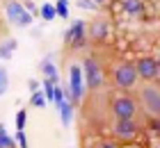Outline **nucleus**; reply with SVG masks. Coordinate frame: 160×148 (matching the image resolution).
<instances>
[{
    "mask_svg": "<svg viewBox=\"0 0 160 148\" xmlns=\"http://www.w3.org/2000/svg\"><path fill=\"white\" fill-rule=\"evenodd\" d=\"M69 96L73 100V105L82 98V69L80 66H71V75H69Z\"/></svg>",
    "mask_w": 160,
    "mask_h": 148,
    "instance_id": "6e6552de",
    "label": "nucleus"
},
{
    "mask_svg": "<svg viewBox=\"0 0 160 148\" xmlns=\"http://www.w3.org/2000/svg\"><path fill=\"white\" fill-rule=\"evenodd\" d=\"M16 144L21 148H28V139H25V132L23 130H16Z\"/></svg>",
    "mask_w": 160,
    "mask_h": 148,
    "instance_id": "412c9836",
    "label": "nucleus"
},
{
    "mask_svg": "<svg viewBox=\"0 0 160 148\" xmlns=\"http://www.w3.org/2000/svg\"><path fill=\"white\" fill-rule=\"evenodd\" d=\"M78 5L82 7V9H96V2H94V0H80Z\"/></svg>",
    "mask_w": 160,
    "mask_h": 148,
    "instance_id": "5701e85b",
    "label": "nucleus"
},
{
    "mask_svg": "<svg viewBox=\"0 0 160 148\" xmlns=\"http://www.w3.org/2000/svg\"><path fill=\"white\" fill-rule=\"evenodd\" d=\"M92 148H98V146H96V144H94V146H92Z\"/></svg>",
    "mask_w": 160,
    "mask_h": 148,
    "instance_id": "a878e982",
    "label": "nucleus"
},
{
    "mask_svg": "<svg viewBox=\"0 0 160 148\" xmlns=\"http://www.w3.org/2000/svg\"><path fill=\"white\" fill-rule=\"evenodd\" d=\"M41 71H43V75H46V80H50L53 84H57V80H60V75H57V69H55V66L48 62V59H46V62L41 64Z\"/></svg>",
    "mask_w": 160,
    "mask_h": 148,
    "instance_id": "9d476101",
    "label": "nucleus"
},
{
    "mask_svg": "<svg viewBox=\"0 0 160 148\" xmlns=\"http://www.w3.org/2000/svg\"><path fill=\"white\" fill-rule=\"evenodd\" d=\"M7 87H9V73L5 66H0V96L7 91Z\"/></svg>",
    "mask_w": 160,
    "mask_h": 148,
    "instance_id": "ddd939ff",
    "label": "nucleus"
},
{
    "mask_svg": "<svg viewBox=\"0 0 160 148\" xmlns=\"http://www.w3.org/2000/svg\"><path fill=\"white\" fill-rule=\"evenodd\" d=\"M64 39H67V46H71V48H82V43H85V23L82 21H76L67 30Z\"/></svg>",
    "mask_w": 160,
    "mask_h": 148,
    "instance_id": "1a4fd4ad",
    "label": "nucleus"
},
{
    "mask_svg": "<svg viewBox=\"0 0 160 148\" xmlns=\"http://www.w3.org/2000/svg\"><path fill=\"white\" fill-rule=\"evenodd\" d=\"M25 118H28L25 109H21V112L16 114V130H23V128H25Z\"/></svg>",
    "mask_w": 160,
    "mask_h": 148,
    "instance_id": "aec40b11",
    "label": "nucleus"
},
{
    "mask_svg": "<svg viewBox=\"0 0 160 148\" xmlns=\"http://www.w3.org/2000/svg\"><path fill=\"white\" fill-rule=\"evenodd\" d=\"M41 16L46 18V21H53L57 16V9H55V5H43L41 7Z\"/></svg>",
    "mask_w": 160,
    "mask_h": 148,
    "instance_id": "2eb2a0df",
    "label": "nucleus"
},
{
    "mask_svg": "<svg viewBox=\"0 0 160 148\" xmlns=\"http://www.w3.org/2000/svg\"><path fill=\"white\" fill-rule=\"evenodd\" d=\"M133 96L140 103L142 114L147 118H151V121H158L160 118V82H156V80H142L135 87Z\"/></svg>",
    "mask_w": 160,
    "mask_h": 148,
    "instance_id": "f257e3e1",
    "label": "nucleus"
},
{
    "mask_svg": "<svg viewBox=\"0 0 160 148\" xmlns=\"http://www.w3.org/2000/svg\"><path fill=\"white\" fill-rule=\"evenodd\" d=\"M140 128H142V123L135 121V118H112V123H110L112 135L117 137L119 141H130V139H135Z\"/></svg>",
    "mask_w": 160,
    "mask_h": 148,
    "instance_id": "20e7f679",
    "label": "nucleus"
},
{
    "mask_svg": "<svg viewBox=\"0 0 160 148\" xmlns=\"http://www.w3.org/2000/svg\"><path fill=\"white\" fill-rule=\"evenodd\" d=\"M96 146H98V148H119L117 144H112V141H98Z\"/></svg>",
    "mask_w": 160,
    "mask_h": 148,
    "instance_id": "b1692460",
    "label": "nucleus"
},
{
    "mask_svg": "<svg viewBox=\"0 0 160 148\" xmlns=\"http://www.w3.org/2000/svg\"><path fill=\"white\" fill-rule=\"evenodd\" d=\"M32 107H46V96H41L34 91L32 93Z\"/></svg>",
    "mask_w": 160,
    "mask_h": 148,
    "instance_id": "6ab92c4d",
    "label": "nucleus"
},
{
    "mask_svg": "<svg viewBox=\"0 0 160 148\" xmlns=\"http://www.w3.org/2000/svg\"><path fill=\"white\" fill-rule=\"evenodd\" d=\"M14 48H16V41H7L5 46H0V59H9Z\"/></svg>",
    "mask_w": 160,
    "mask_h": 148,
    "instance_id": "4468645a",
    "label": "nucleus"
},
{
    "mask_svg": "<svg viewBox=\"0 0 160 148\" xmlns=\"http://www.w3.org/2000/svg\"><path fill=\"white\" fill-rule=\"evenodd\" d=\"M57 109L62 112V123H64V125H69V123H71V116H73V105L64 100V103H62V105L57 107Z\"/></svg>",
    "mask_w": 160,
    "mask_h": 148,
    "instance_id": "f8f14e48",
    "label": "nucleus"
},
{
    "mask_svg": "<svg viewBox=\"0 0 160 148\" xmlns=\"http://www.w3.org/2000/svg\"><path fill=\"white\" fill-rule=\"evenodd\" d=\"M96 32V39H103V36L108 34V27L103 23H96V25H92V34Z\"/></svg>",
    "mask_w": 160,
    "mask_h": 148,
    "instance_id": "a211bd4d",
    "label": "nucleus"
},
{
    "mask_svg": "<svg viewBox=\"0 0 160 148\" xmlns=\"http://www.w3.org/2000/svg\"><path fill=\"white\" fill-rule=\"evenodd\" d=\"M94 2H96V5H108L110 0H94Z\"/></svg>",
    "mask_w": 160,
    "mask_h": 148,
    "instance_id": "393cba45",
    "label": "nucleus"
},
{
    "mask_svg": "<svg viewBox=\"0 0 160 148\" xmlns=\"http://www.w3.org/2000/svg\"><path fill=\"white\" fill-rule=\"evenodd\" d=\"M123 9L130 16H137V14H142V0H123Z\"/></svg>",
    "mask_w": 160,
    "mask_h": 148,
    "instance_id": "9b49d317",
    "label": "nucleus"
},
{
    "mask_svg": "<svg viewBox=\"0 0 160 148\" xmlns=\"http://www.w3.org/2000/svg\"><path fill=\"white\" fill-rule=\"evenodd\" d=\"M142 82L140 73L135 69V62H117L112 69V87L117 91H126V93H133L135 87Z\"/></svg>",
    "mask_w": 160,
    "mask_h": 148,
    "instance_id": "7ed1b4c3",
    "label": "nucleus"
},
{
    "mask_svg": "<svg viewBox=\"0 0 160 148\" xmlns=\"http://www.w3.org/2000/svg\"><path fill=\"white\" fill-rule=\"evenodd\" d=\"M108 109H110V116L112 118H135V121H147V116L142 114V107L137 98L133 93H126L121 91L119 96H112L108 100Z\"/></svg>",
    "mask_w": 160,
    "mask_h": 148,
    "instance_id": "f03ea898",
    "label": "nucleus"
},
{
    "mask_svg": "<svg viewBox=\"0 0 160 148\" xmlns=\"http://www.w3.org/2000/svg\"><path fill=\"white\" fill-rule=\"evenodd\" d=\"M55 9H57V16H60V18H67V16H69V9H67V0H57Z\"/></svg>",
    "mask_w": 160,
    "mask_h": 148,
    "instance_id": "f3484780",
    "label": "nucleus"
},
{
    "mask_svg": "<svg viewBox=\"0 0 160 148\" xmlns=\"http://www.w3.org/2000/svg\"><path fill=\"white\" fill-rule=\"evenodd\" d=\"M158 66H160V59H158Z\"/></svg>",
    "mask_w": 160,
    "mask_h": 148,
    "instance_id": "bb28decb",
    "label": "nucleus"
},
{
    "mask_svg": "<svg viewBox=\"0 0 160 148\" xmlns=\"http://www.w3.org/2000/svg\"><path fill=\"white\" fill-rule=\"evenodd\" d=\"M82 73H85V80H87L89 91H98V89H103V69H101L98 59L87 57L85 64H82Z\"/></svg>",
    "mask_w": 160,
    "mask_h": 148,
    "instance_id": "39448f33",
    "label": "nucleus"
},
{
    "mask_svg": "<svg viewBox=\"0 0 160 148\" xmlns=\"http://www.w3.org/2000/svg\"><path fill=\"white\" fill-rule=\"evenodd\" d=\"M62 103H64V91H62V89H60V87H55V105H57V107H60V105H62Z\"/></svg>",
    "mask_w": 160,
    "mask_h": 148,
    "instance_id": "4be33fe9",
    "label": "nucleus"
},
{
    "mask_svg": "<svg viewBox=\"0 0 160 148\" xmlns=\"http://www.w3.org/2000/svg\"><path fill=\"white\" fill-rule=\"evenodd\" d=\"M135 69H137L142 80H156L158 73H160V66H158L156 57H140L135 62Z\"/></svg>",
    "mask_w": 160,
    "mask_h": 148,
    "instance_id": "0eeeda50",
    "label": "nucleus"
},
{
    "mask_svg": "<svg viewBox=\"0 0 160 148\" xmlns=\"http://www.w3.org/2000/svg\"><path fill=\"white\" fill-rule=\"evenodd\" d=\"M0 148H14V141L5 132V125H0Z\"/></svg>",
    "mask_w": 160,
    "mask_h": 148,
    "instance_id": "dca6fc26",
    "label": "nucleus"
},
{
    "mask_svg": "<svg viewBox=\"0 0 160 148\" xmlns=\"http://www.w3.org/2000/svg\"><path fill=\"white\" fill-rule=\"evenodd\" d=\"M5 9H7V18H9V23L21 25V27H28L32 23V14L28 12L21 2H16V0H9Z\"/></svg>",
    "mask_w": 160,
    "mask_h": 148,
    "instance_id": "423d86ee",
    "label": "nucleus"
}]
</instances>
